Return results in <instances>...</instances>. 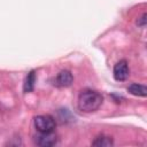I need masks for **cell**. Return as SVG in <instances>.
Instances as JSON below:
<instances>
[{"label": "cell", "mask_w": 147, "mask_h": 147, "mask_svg": "<svg viewBox=\"0 0 147 147\" xmlns=\"http://www.w3.org/2000/svg\"><path fill=\"white\" fill-rule=\"evenodd\" d=\"M102 102V94L94 90H83L78 95V108L85 113H93L98 110Z\"/></svg>", "instance_id": "1"}, {"label": "cell", "mask_w": 147, "mask_h": 147, "mask_svg": "<svg viewBox=\"0 0 147 147\" xmlns=\"http://www.w3.org/2000/svg\"><path fill=\"white\" fill-rule=\"evenodd\" d=\"M56 126V122L54 117L51 115H39L34 117V127L38 132L46 133V132H53Z\"/></svg>", "instance_id": "2"}, {"label": "cell", "mask_w": 147, "mask_h": 147, "mask_svg": "<svg viewBox=\"0 0 147 147\" xmlns=\"http://www.w3.org/2000/svg\"><path fill=\"white\" fill-rule=\"evenodd\" d=\"M113 75H114L115 80H117V82H124V80H126L127 77H129V75H130V69H129L127 62L125 60L118 61L115 64V67H114Z\"/></svg>", "instance_id": "3"}, {"label": "cell", "mask_w": 147, "mask_h": 147, "mask_svg": "<svg viewBox=\"0 0 147 147\" xmlns=\"http://www.w3.org/2000/svg\"><path fill=\"white\" fill-rule=\"evenodd\" d=\"M34 142L38 146L49 147V146H54L57 142V138L53 132H46V133L39 132V134L36 136L34 138Z\"/></svg>", "instance_id": "4"}, {"label": "cell", "mask_w": 147, "mask_h": 147, "mask_svg": "<svg viewBox=\"0 0 147 147\" xmlns=\"http://www.w3.org/2000/svg\"><path fill=\"white\" fill-rule=\"evenodd\" d=\"M72 82H74V77L71 72L69 70H62L56 75L54 79V85L57 87H68L72 84Z\"/></svg>", "instance_id": "5"}, {"label": "cell", "mask_w": 147, "mask_h": 147, "mask_svg": "<svg viewBox=\"0 0 147 147\" xmlns=\"http://www.w3.org/2000/svg\"><path fill=\"white\" fill-rule=\"evenodd\" d=\"M34 84H36V71L34 70H31L26 75L25 80H24V84H23V91H24V93L32 92L33 88H34Z\"/></svg>", "instance_id": "6"}, {"label": "cell", "mask_w": 147, "mask_h": 147, "mask_svg": "<svg viewBox=\"0 0 147 147\" xmlns=\"http://www.w3.org/2000/svg\"><path fill=\"white\" fill-rule=\"evenodd\" d=\"M127 92L131 93L132 95H136V96H142L145 98L147 95V87L145 85H141V84H131L129 87H127Z\"/></svg>", "instance_id": "7"}, {"label": "cell", "mask_w": 147, "mask_h": 147, "mask_svg": "<svg viewBox=\"0 0 147 147\" xmlns=\"http://www.w3.org/2000/svg\"><path fill=\"white\" fill-rule=\"evenodd\" d=\"M93 146H98V147H103V146H113L114 145V141L110 137H107V136H99L96 137L93 142H92Z\"/></svg>", "instance_id": "8"}, {"label": "cell", "mask_w": 147, "mask_h": 147, "mask_svg": "<svg viewBox=\"0 0 147 147\" xmlns=\"http://www.w3.org/2000/svg\"><path fill=\"white\" fill-rule=\"evenodd\" d=\"M147 17V15H146V13H144L142 15H141V17H139L138 18V21H137V24L139 25V26H141V28H144L145 25H146V18Z\"/></svg>", "instance_id": "9"}]
</instances>
